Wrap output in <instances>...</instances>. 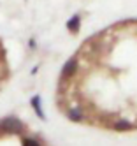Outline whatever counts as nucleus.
<instances>
[{"mask_svg": "<svg viewBox=\"0 0 137 146\" xmlns=\"http://www.w3.org/2000/svg\"><path fill=\"white\" fill-rule=\"evenodd\" d=\"M25 129V125L21 120H18L16 116H5L0 120V132L5 134H21Z\"/></svg>", "mask_w": 137, "mask_h": 146, "instance_id": "nucleus-1", "label": "nucleus"}, {"mask_svg": "<svg viewBox=\"0 0 137 146\" xmlns=\"http://www.w3.org/2000/svg\"><path fill=\"white\" fill-rule=\"evenodd\" d=\"M77 69H79V60L74 56V58H70L67 64L63 65V69H62V79H69V78H72V76L77 72Z\"/></svg>", "mask_w": 137, "mask_h": 146, "instance_id": "nucleus-2", "label": "nucleus"}, {"mask_svg": "<svg viewBox=\"0 0 137 146\" xmlns=\"http://www.w3.org/2000/svg\"><path fill=\"white\" fill-rule=\"evenodd\" d=\"M30 104H32V108H34V111H35L37 116H39L40 120H46L44 109H42V104H40V97H39V95H34V97H32V100H30Z\"/></svg>", "mask_w": 137, "mask_h": 146, "instance_id": "nucleus-3", "label": "nucleus"}, {"mask_svg": "<svg viewBox=\"0 0 137 146\" xmlns=\"http://www.w3.org/2000/svg\"><path fill=\"white\" fill-rule=\"evenodd\" d=\"M67 28H69L70 34H77L79 28H81V16L79 14H74L69 21H67Z\"/></svg>", "mask_w": 137, "mask_h": 146, "instance_id": "nucleus-4", "label": "nucleus"}, {"mask_svg": "<svg viewBox=\"0 0 137 146\" xmlns=\"http://www.w3.org/2000/svg\"><path fill=\"white\" fill-rule=\"evenodd\" d=\"M67 118H69L70 121H83V120H84V113H83V109L77 106V108H72V109L67 111Z\"/></svg>", "mask_w": 137, "mask_h": 146, "instance_id": "nucleus-5", "label": "nucleus"}, {"mask_svg": "<svg viewBox=\"0 0 137 146\" xmlns=\"http://www.w3.org/2000/svg\"><path fill=\"white\" fill-rule=\"evenodd\" d=\"M132 129H134V125L128 120H118L114 123V130H118V132H128Z\"/></svg>", "mask_w": 137, "mask_h": 146, "instance_id": "nucleus-6", "label": "nucleus"}, {"mask_svg": "<svg viewBox=\"0 0 137 146\" xmlns=\"http://www.w3.org/2000/svg\"><path fill=\"white\" fill-rule=\"evenodd\" d=\"M23 146H42L37 139H34V137H25L23 139Z\"/></svg>", "mask_w": 137, "mask_h": 146, "instance_id": "nucleus-7", "label": "nucleus"}]
</instances>
